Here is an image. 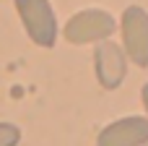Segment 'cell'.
Here are the masks:
<instances>
[{"instance_id": "8", "label": "cell", "mask_w": 148, "mask_h": 146, "mask_svg": "<svg viewBox=\"0 0 148 146\" xmlns=\"http://www.w3.org/2000/svg\"><path fill=\"white\" fill-rule=\"evenodd\" d=\"M143 146H148V144H143Z\"/></svg>"}, {"instance_id": "5", "label": "cell", "mask_w": 148, "mask_h": 146, "mask_svg": "<svg viewBox=\"0 0 148 146\" xmlns=\"http://www.w3.org/2000/svg\"><path fill=\"white\" fill-rule=\"evenodd\" d=\"M143 144H148V118H143V115L120 118V120L109 123L107 128H101V133L96 136V146H143Z\"/></svg>"}, {"instance_id": "6", "label": "cell", "mask_w": 148, "mask_h": 146, "mask_svg": "<svg viewBox=\"0 0 148 146\" xmlns=\"http://www.w3.org/2000/svg\"><path fill=\"white\" fill-rule=\"evenodd\" d=\"M21 144V128L13 123H0V146H18Z\"/></svg>"}, {"instance_id": "4", "label": "cell", "mask_w": 148, "mask_h": 146, "mask_svg": "<svg viewBox=\"0 0 148 146\" xmlns=\"http://www.w3.org/2000/svg\"><path fill=\"white\" fill-rule=\"evenodd\" d=\"M94 71H96V81H99L101 89H107V91L120 89L125 76H127L125 50L112 39L99 42L96 50H94Z\"/></svg>"}, {"instance_id": "1", "label": "cell", "mask_w": 148, "mask_h": 146, "mask_svg": "<svg viewBox=\"0 0 148 146\" xmlns=\"http://www.w3.org/2000/svg\"><path fill=\"white\" fill-rule=\"evenodd\" d=\"M16 13L23 24V31L36 47L52 50L60 37V24L49 0H13Z\"/></svg>"}, {"instance_id": "7", "label": "cell", "mask_w": 148, "mask_h": 146, "mask_svg": "<svg viewBox=\"0 0 148 146\" xmlns=\"http://www.w3.org/2000/svg\"><path fill=\"white\" fill-rule=\"evenodd\" d=\"M140 99H143V107H146V118H148V81L143 84V89H140Z\"/></svg>"}, {"instance_id": "2", "label": "cell", "mask_w": 148, "mask_h": 146, "mask_svg": "<svg viewBox=\"0 0 148 146\" xmlns=\"http://www.w3.org/2000/svg\"><path fill=\"white\" fill-rule=\"evenodd\" d=\"M117 31V21L112 13L101 10V8H86L78 10L75 16L68 18L62 34L70 44H88V42H104Z\"/></svg>"}, {"instance_id": "3", "label": "cell", "mask_w": 148, "mask_h": 146, "mask_svg": "<svg viewBox=\"0 0 148 146\" xmlns=\"http://www.w3.org/2000/svg\"><path fill=\"white\" fill-rule=\"evenodd\" d=\"M122 50L125 57L133 60L138 68H148V10L140 5L125 8L120 18Z\"/></svg>"}]
</instances>
